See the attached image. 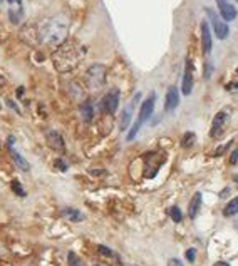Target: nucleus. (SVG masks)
I'll use <instances>...</instances> for the list:
<instances>
[{
  "instance_id": "obj_19",
  "label": "nucleus",
  "mask_w": 238,
  "mask_h": 266,
  "mask_svg": "<svg viewBox=\"0 0 238 266\" xmlns=\"http://www.w3.org/2000/svg\"><path fill=\"white\" fill-rule=\"evenodd\" d=\"M80 116H82V119L86 122H89L92 119V116H94V109H92V104L89 102V101H86L82 106H80Z\"/></svg>"
},
{
  "instance_id": "obj_28",
  "label": "nucleus",
  "mask_w": 238,
  "mask_h": 266,
  "mask_svg": "<svg viewBox=\"0 0 238 266\" xmlns=\"http://www.w3.org/2000/svg\"><path fill=\"white\" fill-rule=\"evenodd\" d=\"M194 256H196V251H194L193 248H190V250L186 251V260L190 261V263H193V261H194Z\"/></svg>"
},
{
  "instance_id": "obj_8",
  "label": "nucleus",
  "mask_w": 238,
  "mask_h": 266,
  "mask_svg": "<svg viewBox=\"0 0 238 266\" xmlns=\"http://www.w3.org/2000/svg\"><path fill=\"white\" fill-rule=\"evenodd\" d=\"M193 89V65L192 60H186V65H184V75H183V84H182V92L183 96H190Z\"/></svg>"
},
{
  "instance_id": "obj_5",
  "label": "nucleus",
  "mask_w": 238,
  "mask_h": 266,
  "mask_svg": "<svg viewBox=\"0 0 238 266\" xmlns=\"http://www.w3.org/2000/svg\"><path fill=\"white\" fill-rule=\"evenodd\" d=\"M206 13H208V17H210V20H212L213 30H215V35L220 40H225L226 37H228V25L222 20L220 17L216 15L215 12L212 10V8H206Z\"/></svg>"
},
{
  "instance_id": "obj_15",
  "label": "nucleus",
  "mask_w": 238,
  "mask_h": 266,
  "mask_svg": "<svg viewBox=\"0 0 238 266\" xmlns=\"http://www.w3.org/2000/svg\"><path fill=\"white\" fill-rule=\"evenodd\" d=\"M8 5H10V10H8V15H10V20L14 23H18L22 20L24 10H22V2L20 0H7Z\"/></svg>"
},
{
  "instance_id": "obj_2",
  "label": "nucleus",
  "mask_w": 238,
  "mask_h": 266,
  "mask_svg": "<svg viewBox=\"0 0 238 266\" xmlns=\"http://www.w3.org/2000/svg\"><path fill=\"white\" fill-rule=\"evenodd\" d=\"M79 59H80V54L74 44L59 45V49H57V52L54 54V62L57 65V69L62 70V72L72 69L74 65L79 62Z\"/></svg>"
},
{
  "instance_id": "obj_24",
  "label": "nucleus",
  "mask_w": 238,
  "mask_h": 266,
  "mask_svg": "<svg viewBox=\"0 0 238 266\" xmlns=\"http://www.w3.org/2000/svg\"><path fill=\"white\" fill-rule=\"evenodd\" d=\"M141 126H142V124H141L140 121H136V122H134V126L131 127L130 134H128V141H132V139H134L136 134H138V132H140V129H141Z\"/></svg>"
},
{
  "instance_id": "obj_7",
  "label": "nucleus",
  "mask_w": 238,
  "mask_h": 266,
  "mask_svg": "<svg viewBox=\"0 0 238 266\" xmlns=\"http://www.w3.org/2000/svg\"><path fill=\"white\" fill-rule=\"evenodd\" d=\"M154 102H156V94H151V96L141 104L140 116H138V121H140L141 124H142V122H146L151 117V114H153V111H154Z\"/></svg>"
},
{
  "instance_id": "obj_17",
  "label": "nucleus",
  "mask_w": 238,
  "mask_h": 266,
  "mask_svg": "<svg viewBox=\"0 0 238 266\" xmlns=\"http://www.w3.org/2000/svg\"><path fill=\"white\" fill-rule=\"evenodd\" d=\"M60 215H62L66 220L69 221H74V223H79L84 220V215L78 210H74V208H64L62 211H60Z\"/></svg>"
},
{
  "instance_id": "obj_13",
  "label": "nucleus",
  "mask_w": 238,
  "mask_h": 266,
  "mask_svg": "<svg viewBox=\"0 0 238 266\" xmlns=\"http://www.w3.org/2000/svg\"><path fill=\"white\" fill-rule=\"evenodd\" d=\"M202 47L204 55H208L212 52V32L206 20L202 22Z\"/></svg>"
},
{
  "instance_id": "obj_33",
  "label": "nucleus",
  "mask_w": 238,
  "mask_h": 266,
  "mask_svg": "<svg viewBox=\"0 0 238 266\" xmlns=\"http://www.w3.org/2000/svg\"><path fill=\"white\" fill-rule=\"evenodd\" d=\"M235 181H236V183H238V176H236V178H235Z\"/></svg>"
},
{
  "instance_id": "obj_4",
  "label": "nucleus",
  "mask_w": 238,
  "mask_h": 266,
  "mask_svg": "<svg viewBox=\"0 0 238 266\" xmlns=\"http://www.w3.org/2000/svg\"><path fill=\"white\" fill-rule=\"evenodd\" d=\"M146 159V169H144V176L146 178H154L156 173L160 171V168L164 163V154H158V153H150L144 156Z\"/></svg>"
},
{
  "instance_id": "obj_21",
  "label": "nucleus",
  "mask_w": 238,
  "mask_h": 266,
  "mask_svg": "<svg viewBox=\"0 0 238 266\" xmlns=\"http://www.w3.org/2000/svg\"><path fill=\"white\" fill-rule=\"evenodd\" d=\"M194 139H196V136H194L193 132H186L182 139V146L183 147H192L194 144Z\"/></svg>"
},
{
  "instance_id": "obj_31",
  "label": "nucleus",
  "mask_w": 238,
  "mask_h": 266,
  "mask_svg": "<svg viewBox=\"0 0 238 266\" xmlns=\"http://www.w3.org/2000/svg\"><path fill=\"white\" fill-rule=\"evenodd\" d=\"M7 104H8V106H10V107H14V111H17V112H18V107H17V106H16V104H14L12 101H8Z\"/></svg>"
},
{
  "instance_id": "obj_3",
  "label": "nucleus",
  "mask_w": 238,
  "mask_h": 266,
  "mask_svg": "<svg viewBox=\"0 0 238 266\" xmlns=\"http://www.w3.org/2000/svg\"><path fill=\"white\" fill-rule=\"evenodd\" d=\"M106 74H108V70L104 65L101 64L91 65V67L88 69V72H86V84H88V87L94 92L102 89V85L106 84Z\"/></svg>"
},
{
  "instance_id": "obj_26",
  "label": "nucleus",
  "mask_w": 238,
  "mask_h": 266,
  "mask_svg": "<svg viewBox=\"0 0 238 266\" xmlns=\"http://www.w3.org/2000/svg\"><path fill=\"white\" fill-rule=\"evenodd\" d=\"M228 91H233V89H238V69L235 70V75H233V80L226 85Z\"/></svg>"
},
{
  "instance_id": "obj_30",
  "label": "nucleus",
  "mask_w": 238,
  "mask_h": 266,
  "mask_svg": "<svg viewBox=\"0 0 238 266\" xmlns=\"http://www.w3.org/2000/svg\"><path fill=\"white\" fill-rule=\"evenodd\" d=\"M230 163H232V164H236V163H238V149L235 151V153L232 154V159H230Z\"/></svg>"
},
{
  "instance_id": "obj_23",
  "label": "nucleus",
  "mask_w": 238,
  "mask_h": 266,
  "mask_svg": "<svg viewBox=\"0 0 238 266\" xmlns=\"http://www.w3.org/2000/svg\"><path fill=\"white\" fill-rule=\"evenodd\" d=\"M68 263H69V266H84L82 261H80L78 256H76V253H72V251L68 255Z\"/></svg>"
},
{
  "instance_id": "obj_34",
  "label": "nucleus",
  "mask_w": 238,
  "mask_h": 266,
  "mask_svg": "<svg viewBox=\"0 0 238 266\" xmlns=\"http://www.w3.org/2000/svg\"><path fill=\"white\" fill-rule=\"evenodd\" d=\"M0 107H2V104H0Z\"/></svg>"
},
{
  "instance_id": "obj_12",
  "label": "nucleus",
  "mask_w": 238,
  "mask_h": 266,
  "mask_svg": "<svg viewBox=\"0 0 238 266\" xmlns=\"http://www.w3.org/2000/svg\"><path fill=\"white\" fill-rule=\"evenodd\" d=\"M180 104V92L178 89L174 87V85H171L168 89V92H166V99H164V111H174L176 107H178Z\"/></svg>"
},
{
  "instance_id": "obj_32",
  "label": "nucleus",
  "mask_w": 238,
  "mask_h": 266,
  "mask_svg": "<svg viewBox=\"0 0 238 266\" xmlns=\"http://www.w3.org/2000/svg\"><path fill=\"white\" fill-rule=\"evenodd\" d=\"M215 266H230V265L225 263V261H218V263H215Z\"/></svg>"
},
{
  "instance_id": "obj_14",
  "label": "nucleus",
  "mask_w": 238,
  "mask_h": 266,
  "mask_svg": "<svg viewBox=\"0 0 238 266\" xmlns=\"http://www.w3.org/2000/svg\"><path fill=\"white\" fill-rule=\"evenodd\" d=\"M218 8H220V13H222V18L226 22L233 20V18L236 17V8L232 5V3H228L226 0H218Z\"/></svg>"
},
{
  "instance_id": "obj_1",
  "label": "nucleus",
  "mask_w": 238,
  "mask_h": 266,
  "mask_svg": "<svg viewBox=\"0 0 238 266\" xmlns=\"http://www.w3.org/2000/svg\"><path fill=\"white\" fill-rule=\"evenodd\" d=\"M69 32V20L64 15H56L52 18H47L40 23L39 27V39L46 45L59 47L62 45L68 39Z\"/></svg>"
},
{
  "instance_id": "obj_9",
  "label": "nucleus",
  "mask_w": 238,
  "mask_h": 266,
  "mask_svg": "<svg viewBox=\"0 0 238 266\" xmlns=\"http://www.w3.org/2000/svg\"><path fill=\"white\" fill-rule=\"evenodd\" d=\"M226 127V114L225 112H218L213 119V126H212V137L213 139H220L223 131Z\"/></svg>"
},
{
  "instance_id": "obj_22",
  "label": "nucleus",
  "mask_w": 238,
  "mask_h": 266,
  "mask_svg": "<svg viewBox=\"0 0 238 266\" xmlns=\"http://www.w3.org/2000/svg\"><path fill=\"white\" fill-rule=\"evenodd\" d=\"M170 216H171V220H173L174 223H180L183 220V215H182V211H180L178 206L170 208Z\"/></svg>"
},
{
  "instance_id": "obj_27",
  "label": "nucleus",
  "mask_w": 238,
  "mask_h": 266,
  "mask_svg": "<svg viewBox=\"0 0 238 266\" xmlns=\"http://www.w3.org/2000/svg\"><path fill=\"white\" fill-rule=\"evenodd\" d=\"M98 251L104 256H114V253L109 248H106V246H98Z\"/></svg>"
},
{
  "instance_id": "obj_6",
  "label": "nucleus",
  "mask_w": 238,
  "mask_h": 266,
  "mask_svg": "<svg viewBox=\"0 0 238 266\" xmlns=\"http://www.w3.org/2000/svg\"><path fill=\"white\" fill-rule=\"evenodd\" d=\"M140 94H136L134 99L131 101V104H128V106L124 107V111L121 112V119H119V129L121 131H126L128 126L131 124V119H132V107L136 106L138 101H140Z\"/></svg>"
},
{
  "instance_id": "obj_25",
  "label": "nucleus",
  "mask_w": 238,
  "mask_h": 266,
  "mask_svg": "<svg viewBox=\"0 0 238 266\" xmlns=\"http://www.w3.org/2000/svg\"><path fill=\"white\" fill-rule=\"evenodd\" d=\"M12 189L16 191V194H18V196H26V191L22 189V184L18 181H14L12 183Z\"/></svg>"
},
{
  "instance_id": "obj_16",
  "label": "nucleus",
  "mask_w": 238,
  "mask_h": 266,
  "mask_svg": "<svg viewBox=\"0 0 238 266\" xmlns=\"http://www.w3.org/2000/svg\"><path fill=\"white\" fill-rule=\"evenodd\" d=\"M8 151H10V156H12V159H14V164H16L18 169H22V171H28V169H30V164H28L27 161L24 159V156L18 153L17 149H14L10 144H8Z\"/></svg>"
},
{
  "instance_id": "obj_20",
  "label": "nucleus",
  "mask_w": 238,
  "mask_h": 266,
  "mask_svg": "<svg viewBox=\"0 0 238 266\" xmlns=\"http://www.w3.org/2000/svg\"><path fill=\"white\" fill-rule=\"evenodd\" d=\"M238 213V198H233L230 203L225 206V210H223V215H225L226 218H232L235 216Z\"/></svg>"
},
{
  "instance_id": "obj_10",
  "label": "nucleus",
  "mask_w": 238,
  "mask_h": 266,
  "mask_svg": "<svg viewBox=\"0 0 238 266\" xmlns=\"http://www.w3.org/2000/svg\"><path fill=\"white\" fill-rule=\"evenodd\" d=\"M118 106H119V91H111V92H108L106 96H104L102 99V107H104V111H108L109 114H114L118 111Z\"/></svg>"
},
{
  "instance_id": "obj_18",
  "label": "nucleus",
  "mask_w": 238,
  "mask_h": 266,
  "mask_svg": "<svg viewBox=\"0 0 238 266\" xmlns=\"http://www.w3.org/2000/svg\"><path fill=\"white\" fill-rule=\"evenodd\" d=\"M200 206H202V193H196L192 198V203H190V206H188V216L190 218L196 216L200 211Z\"/></svg>"
},
{
  "instance_id": "obj_29",
  "label": "nucleus",
  "mask_w": 238,
  "mask_h": 266,
  "mask_svg": "<svg viewBox=\"0 0 238 266\" xmlns=\"http://www.w3.org/2000/svg\"><path fill=\"white\" fill-rule=\"evenodd\" d=\"M168 266H183V263L178 258H171L168 260Z\"/></svg>"
},
{
  "instance_id": "obj_11",
  "label": "nucleus",
  "mask_w": 238,
  "mask_h": 266,
  "mask_svg": "<svg viewBox=\"0 0 238 266\" xmlns=\"http://www.w3.org/2000/svg\"><path fill=\"white\" fill-rule=\"evenodd\" d=\"M46 137H47V144H49L52 149L57 151V153H64L66 144H64L62 136H60L59 132H57V131H49L46 134Z\"/></svg>"
}]
</instances>
